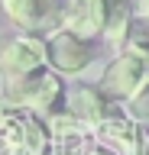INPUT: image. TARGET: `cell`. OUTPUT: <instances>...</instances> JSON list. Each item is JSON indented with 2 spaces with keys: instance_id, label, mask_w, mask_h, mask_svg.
I'll list each match as a JSON object with an SVG mask.
<instances>
[{
  "instance_id": "1",
  "label": "cell",
  "mask_w": 149,
  "mask_h": 155,
  "mask_svg": "<svg viewBox=\"0 0 149 155\" xmlns=\"http://www.w3.org/2000/svg\"><path fill=\"white\" fill-rule=\"evenodd\" d=\"M149 84V48L146 45H130L123 55L113 58L104 74V91L110 97H136Z\"/></svg>"
},
{
  "instance_id": "2",
  "label": "cell",
  "mask_w": 149,
  "mask_h": 155,
  "mask_svg": "<svg viewBox=\"0 0 149 155\" xmlns=\"http://www.w3.org/2000/svg\"><path fill=\"white\" fill-rule=\"evenodd\" d=\"M62 84L59 78L49 74V71H29V74H16L10 78L7 84V97H10L13 107H26V110H36V113H49L52 104L59 100Z\"/></svg>"
},
{
  "instance_id": "3",
  "label": "cell",
  "mask_w": 149,
  "mask_h": 155,
  "mask_svg": "<svg viewBox=\"0 0 149 155\" xmlns=\"http://www.w3.org/2000/svg\"><path fill=\"white\" fill-rule=\"evenodd\" d=\"M46 61V42L32 36H20V39H3L0 42V71L3 74H29L36 68H42Z\"/></svg>"
},
{
  "instance_id": "4",
  "label": "cell",
  "mask_w": 149,
  "mask_h": 155,
  "mask_svg": "<svg viewBox=\"0 0 149 155\" xmlns=\"http://www.w3.org/2000/svg\"><path fill=\"white\" fill-rule=\"evenodd\" d=\"M49 133H52V152L55 155H91L94 133L71 113L49 116Z\"/></svg>"
},
{
  "instance_id": "5",
  "label": "cell",
  "mask_w": 149,
  "mask_h": 155,
  "mask_svg": "<svg viewBox=\"0 0 149 155\" xmlns=\"http://www.w3.org/2000/svg\"><path fill=\"white\" fill-rule=\"evenodd\" d=\"M94 133V145L97 152L107 155H136V126L127 116H104Z\"/></svg>"
},
{
  "instance_id": "6",
  "label": "cell",
  "mask_w": 149,
  "mask_h": 155,
  "mask_svg": "<svg viewBox=\"0 0 149 155\" xmlns=\"http://www.w3.org/2000/svg\"><path fill=\"white\" fill-rule=\"evenodd\" d=\"M46 58H49L52 65L59 68V71H81V68L91 61V48L84 45V39L68 32V29H62L55 36L46 42Z\"/></svg>"
},
{
  "instance_id": "7",
  "label": "cell",
  "mask_w": 149,
  "mask_h": 155,
  "mask_svg": "<svg viewBox=\"0 0 149 155\" xmlns=\"http://www.w3.org/2000/svg\"><path fill=\"white\" fill-rule=\"evenodd\" d=\"M65 29L81 39L104 32V0H68L65 3Z\"/></svg>"
},
{
  "instance_id": "8",
  "label": "cell",
  "mask_w": 149,
  "mask_h": 155,
  "mask_svg": "<svg viewBox=\"0 0 149 155\" xmlns=\"http://www.w3.org/2000/svg\"><path fill=\"white\" fill-rule=\"evenodd\" d=\"M0 155H26V113L0 107Z\"/></svg>"
},
{
  "instance_id": "9",
  "label": "cell",
  "mask_w": 149,
  "mask_h": 155,
  "mask_svg": "<svg viewBox=\"0 0 149 155\" xmlns=\"http://www.w3.org/2000/svg\"><path fill=\"white\" fill-rule=\"evenodd\" d=\"M68 113L75 120H81L84 126H97L104 120V97L94 91V87L75 84L68 91Z\"/></svg>"
},
{
  "instance_id": "10",
  "label": "cell",
  "mask_w": 149,
  "mask_h": 155,
  "mask_svg": "<svg viewBox=\"0 0 149 155\" xmlns=\"http://www.w3.org/2000/svg\"><path fill=\"white\" fill-rule=\"evenodd\" d=\"M130 26V0H104V32L117 45Z\"/></svg>"
},
{
  "instance_id": "11",
  "label": "cell",
  "mask_w": 149,
  "mask_h": 155,
  "mask_svg": "<svg viewBox=\"0 0 149 155\" xmlns=\"http://www.w3.org/2000/svg\"><path fill=\"white\" fill-rule=\"evenodd\" d=\"M0 3L10 13V19H16L26 29L39 26V19L46 16V0H0Z\"/></svg>"
},
{
  "instance_id": "12",
  "label": "cell",
  "mask_w": 149,
  "mask_h": 155,
  "mask_svg": "<svg viewBox=\"0 0 149 155\" xmlns=\"http://www.w3.org/2000/svg\"><path fill=\"white\" fill-rule=\"evenodd\" d=\"M52 145V133L42 129V123L32 113H26V155H46Z\"/></svg>"
},
{
  "instance_id": "13",
  "label": "cell",
  "mask_w": 149,
  "mask_h": 155,
  "mask_svg": "<svg viewBox=\"0 0 149 155\" xmlns=\"http://www.w3.org/2000/svg\"><path fill=\"white\" fill-rule=\"evenodd\" d=\"M136 155H149V126H136Z\"/></svg>"
},
{
  "instance_id": "14",
  "label": "cell",
  "mask_w": 149,
  "mask_h": 155,
  "mask_svg": "<svg viewBox=\"0 0 149 155\" xmlns=\"http://www.w3.org/2000/svg\"><path fill=\"white\" fill-rule=\"evenodd\" d=\"M133 110H136L139 116H149V84L136 94V107H133Z\"/></svg>"
},
{
  "instance_id": "15",
  "label": "cell",
  "mask_w": 149,
  "mask_h": 155,
  "mask_svg": "<svg viewBox=\"0 0 149 155\" xmlns=\"http://www.w3.org/2000/svg\"><path fill=\"white\" fill-rule=\"evenodd\" d=\"M130 7H133V13L149 26V0H130Z\"/></svg>"
},
{
  "instance_id": "16",
  "label": "cell",
  "mask_w": 149,
  "mask_h": 155,
  "mask_svg": "<svg viewBox=\"0 0 149 155\" xmlns=\"http://www.w3.org/2000/svg\"><path fill=\"white\" fill-rule=\"evenodd\" d=\"M91 155H107V152H91Z\"/></svg>"
}]
</instances>
